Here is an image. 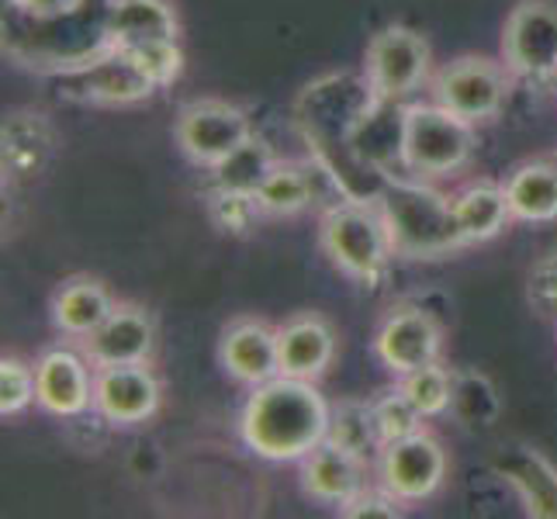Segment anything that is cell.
Returning <instances> with one entry per match:
<instances>
[{
	"label": "cell",
	"instance_id": "obj_22",
	"mask_svg": "<svg viewBox=\"0 0 557 519\" xmlns=\"http://www.w3.org/2000/svg\"><path fill=\"white\" fill-rule=\"evenodd\" d=\"M108 42L114 49L181 42V17L174 0H108Z\"/></svg>",
	"mask_w": 557,
	"mask_h": 519
},
{
	"label": "cell",
	"instance_id": "obj_32",
	"mask_svg": "<svg viewBox=\"0 0 557 519\" xmlns=\"http://www.w3.org/2000/svg\"><path fill=\"white\" fill-rule=\"evenodd\" d=\"M371 416H374V427H377V436H381V447L398 444V440L419 433L422 419H426L412 406L409 395L401 388H392V392L371 398Z\"/></svg>",
	"mask_w": 557,
	"mask_h": 519
},
{
	"label": "cell",
	"instance_id": "obj_11",
	"mask_svg": "<svg viewBox=\"0 0 557 519\" xmlns=\"http://www.w3.org/2000/svg\"><path fill=\"white\" fill-rule=\"evenodd\" d=\"M174 136L190 163L215 166L253 136V125H249L243 108L205 98V101H190L181 108Z\"/></svg>",
	"mask_w": 557,
	"mask_h": 519
},
{
	"label": "cell",
	"instance_id": "obj_7",
	"mask_svg": "<svg viewBox=\"0 0 557 519\" xmlns=\"http://www.w3.org/2000/svg\"><path fill=\"white\" fill-rule=\"evenodd\" d=\"M160 87L125 49H104L90 63L60 73V98L94 108H128L149 101Z\"/></svg>",
	"mask_w": 557,
	"mask_h": 519
},
{
	"label": "cell",
	"instance_id": "obj_5",
	"mask_svg": "<svg viewBox=\"0 0 557 519\" xmlns=\"http://www.w3.org/2000/svg\"><path fill=\"white\" fill-rule=\"evenodd\" d=\"M319 243L336 271L360 284H374L395 257L381 208L360 201H336L325 211L319 225Z\"/></svg>",
	"mask_w": 557,
	"mask_h": 519
},
{
	"label": "cell",
	"instance_id": "obj_15",
	"mask_svg": "<svg viewBox=\"0 0 557 519\" xmlns=\"http://www.w3.org/2000/svg\"><path fill=\"white\" fill-rule=\"evenodd\" d=\"M94 363L87 354L66 350V346H55L46 350L35 363V381H38V398L35 406L46 409L52 416L76 419L87 409H94Z\"/></svg>",
	"mask_w": 557,
	"mask_h": 519
},
{
	"label": "cell",
	"instance_id": "obj_18",
	"mask_svg": "<svg viewBox=\"0 0 557 519\" xmlns=\"http://www.w3.org/2000/svg\"><path fill=\"white\" fill-rule=\"evenodd\" d=\"M219 360L228 378L239 384H267L281 374V357H277V330H271L260 319H239L222 333L219 343Z\"/></svg>",
	"mask_w": 557,
	"mask_h": 519
},
{
	"label": "cell",
	"instance_id": "obj_28",
	"mask_svg": "<svg viewBox=\"0 0 557 519\" xmlns=\"http://www.w3.org/2000/svg\"><path fill=\"white\" fill-rule=\"evenodd\" d=\"M277 166V157L274 149L267 146V139L260 136H249L236 152H228L222 163H215L211 170V181L215 187H225V190H239V195H257L260 184L267 181V173Z\"/></svg>",
	"mask_w": 557,
	"mask_h": 519
},
{
	"label": "cell",
	"instance_id": "obj_37",
	"mask_svg": "<svg viewBox=\"0 0 557 519\" xmlns=\"http://www.w3.org/2000/svg\"><path fill=\"white\" fill-rule=\"evenodd\" d=\"M527 298L541 316H557V257L541 260L530 271Z\"/></svg>",
	"mask_w": 557,
	"mask_h": 519
},
{
	"label": "cell",
	"instance_id": "obj_27",
	"mask_svg": "<svg viewBox=\"0 0 557 519\" xmlns=\"http://www.w3.org/2000/svg\"><path fill=\"white\" fill-rule=\"evenodd\" d=\"M52 149V132L42 114H11L4 122V173L38 177Z\"/></svg>",
	"mask_w": 557,
	"mask_h": 519
},
{
	"label": "cell",
	"instance_id": "obj_23",
	"mask_svg": "<svg viewBox=\"0 0 557 519\" xmlns=\"http://www.w3.org/2000/svg\"><path fill=\"white\" fill-rule=\"evenodd\" d=\"M111 292L94 277H70L52 295V322L66 336H90L114 309Z\"/></svg>",
	"mask_w": 557,
	"mask_h": 519
},
{
	"label": "cell",
	"instance_id": "obj_38",
	"mask_svg": "<svg viewBox=\"0 0 557 519\" xmlns=\"http://www.w3.org/2000/svg\"><path fill=\"white\" fill-rule=\"evenodd\" d=\"M81 8H87V0H17V11L32 17H63Z\"/></svg>",
	"mask_w": 557,
	"mask_h": 519
},
{
	"label": "cell",
	"instance_id": "obj_26",
	"mask_svg": "<svg viewBox=\"0 0 557 519\" xmlns=\"http://www.w3.org/2000/svg\"><path fill=\"white\" fill-rule=\"evenodd\" d=\"M506 198L512 208V219L554 222L557 219V163L550 157L520 163L506 181Z\"/></svg>",
	"mask_w": 557,
	"mask_h": 519
},
{
	"label": "cell",
	"instance_id": "obj_13",
	"mask_svg": "<svg viewBox=\"0 0 557 519\" xmlns=\"http://www.w3.org/2000/svg\"><path fill=\"white\" fill-rule=\"evenodd\" d=\"M440 350H444V330L426 309H416V305L392 309L374 336L377 360L398 378L430 368L440 360Z\"/></svg>",
	"mask_w": 557,
	"mask_h": 519
},
{
	"label": "cell",
	"instance_id": "obj_14",
	"mask_svg": "<svg viewBox=\"0 0 557 519\" xmlns=\"http://www.w3.org/2000/svg\"><path fill=\"white\" fill-rule=\"evenodd\" d=\"M94 409L114 427H139L160 409V381L146 363H119L94 374Z\"/></svg>",
	"mask_w": 557,
	"mask_h": 519
},
{
	"label": "cell",
	"instance_id": "obj_4",
	"mask_svg": "<svg viewBox=\"0 0 557 519\" xmlns=\"http://www.w3.org/2000/svg\"><path fill=\"white\" fill-rule=\"evenodd\" d=\"M377 208L388 225L395 257L440 260L465 246L454 215V198L422 184V177H392Z\"/></svg>",
	"mask_w": 557,
	"mask_h": 519
},
{
	"label": "cell",
	"instance_id": "obj_34",
	"mask_svg": "<svg viewBox=\"0 0 557 519\" xmlns=\"http://www.w3.org/2000/svg\"><path fill=\"white\" fill-rule=\"evenodd\" d=\"M35 398H38L35 368H28V363L17 357L0 360V416L4 419L22 416Z\"/></svg>",
	"mask_w": 557,
	"mask_h": 519
},
{
	"label": "cell",
	"instance_id": "obj_19",
	"mask_svg": "<svg viewBox=\"0 0 557 519\" xmlns=\"http://www.w3.org/2000/svg\"><path fill=\"white\" fill-rule=\"evenodd\" d=\"M492 471L520 495L527 516L533 519H557V468L533 447H506L492 460Z\"/></svg>",
	"mask_w": 557,
	"mask_h": 519
},
{
	"label": "cell",
	"instance_id": "obj_24",
	"mask_svg": "<svg viewBox=\"0 0 557 519\" xmlns=\"http://www.w3.org/2000/svg\"><path fill=\"white\" fill-rule=\"evenodd\" d=\"M319 177H322V166L315 160H309V163L277 160V166L267 173V181L257 190L260 211L263 215H274V219L298 215V211H305L319 198V187H315Z\"/></svg>",
	"mask_w": 557,
	"mask_h": 519
},
{
	"label": "cell",
	"instance_id": "obj_8",
	"mask_svg": "<svg viewBox=\"0 0 557 519\" xmlns=\"http://www.w3.org/2000/svg\"><path fill=\"white\" fill-rule=\"evenodd\" d=\"M506 94H509L506 70L485 60V55H460V60L440 70L433 81L436 104L454 111L457 119H465L471 125L492 122L503 111Z\"/></svg>",
	"mask_w": 557,
	"mask_h": 519
},
{
	"label": "cell",
	"instance_id": "obj_39",
	"mask_svg": "<svg viewBox=\"0 0 557 519\" xmlns=\"http://www.w3.org/2000/svg\"><path fill=\"white\" fill-rule=\"evenodd\" d=\"M550 160H554V163H557V157H550Z\"/></svg>",
	"mask_w": 557,
	"mask_h": 519
},
{
	"label": "cell",
	"instance_id": "obj_9",
	"mask_svg": "<svg viewBox=\"0 0 557 519\" xmlns=\"http://www.w3.org/2000/svg\"><path fill=\"white\" fill-rule=\"evenodd\" d=\"M503 55L523 81H557V4L520 0L503 28Z\"/></svg>",
	"mask_w": 557,
	"mask_h": 519
},
{
	"label": "cell",
	"instance_id": "obj_17",
	"mask_svg": "<svg viewBox=\"0 0 557 519\" xmlns=\"http://www.w3.org/2000/svg\"><path fill=\"white\" fill-rule=\"evenodd\" d=\"M406 101L377 98V104L363 114L354 128L350 149L360 163L381 170L384 177H412L406 166Z\"/></svg>",
	"mask_w": 557,
	"mask_h": 519
},
{
	"label": "cell",
	"instance_id": "obj_20",
	"mask_svg": "<svg viewBox=\"0 0 557 519\" xmlns=\"http://www.w3.org/2000/svg\"><path fill=\"white\" fill-rule=\"evenodd\" d=\"M277 357L284 378L319 381L336 357V333L322 316H295L277 330Z\"/></svg>",
	"mask_w": 557,
	"mask_h": 519
},
{
	"label": "cell",
	"instance_id": "obj_1",
	"mask_svg": "<svg viewBox=\"0 0 557 519\" xmlns=\"http://www.w3.org/2000/svg\"><path fill=\"white\" fill-rule=\"evenodd\" d=\"M381 94L368 81V73H325L298 94L295 125L301 132L309 157L336 181L347 201L377 205L392 177L360 163L350 149L354 128L377 104Z\"/></svg>",
	"mask_w": 557,
	"mask_h": 519
},
{
	"label": "cell",
	"instance_id": "obj_12",
	"mask_svg": "<svg viewBox=\"0 0 557 519\" xmlns=\"http://www.w3.org/2000/svg\"><path fill=\"white\" fill-rule=\"evenodd\" d=\"M447 478V450L436 436L419 430L381 450V485L401 503H426Z\"/></svg>",
	"mask_w": 557,
	"mask_h": 519
},
{
	"label": "cell",
	"instance_id": "obj_30",
	"mask_svg": "<svg viewBox=\"0 0 557 519\" xmlns=\"http://www.w3.org/2000/svg\"><path fill=\"white\" fill-rule=\"evenodd\" d=\"M333 447L347 450L360 460H371L374 454H381V436H377V427H374V416H371V401H339L333 406V416H330V433H325Z\"/></svg>",
	"mask_w": 557,
	"mask_h": 519
},
{
	"label": "cell",
	"instance_id": "obj_35",
	"mask_svg": "<svg viewBox=\"0 0 557 519\" xmlns=\"http://www.w3.org/2000/svg\"><path fill=\"white\" fill-rule=\"evenodd\" d=\"M125 52L143 66V73L160 90L174 84L181 76V70H184V52H181L177 42H146V46H136V49H125Z\"/></svg>",
	"mask_w": 557,
	"mask_h": 519
},
{
	"label": "cell",
	"instance_id": "obj_36",
	"mask_svg": "<svg viewBox=\"0 0 557 519\" xmlns=\"http://www.w3.org/2000/svg\"><path fill=\"white\" fill-rule=\"evenodd\" d=\"M343 516L350 519H398L401 516V498L392 495L388 489H363L357 498L343 506Z\"/></svg>",
	"mask_w": 557,
	"mask_h": 519
},
{
	"label": "cell",
	"instance_id": "obj_29",
	"mask_svg": "<svg viewBox=\"0 0 557 519\" xmlns=\"http://www.w3.org/2000/svg\"><path fill=\"white\" fill-rule=\"evenodd\" d=\"M450 412L457 416L460 427L468 430H488L503 416V398L482 371H454V398Z\"/></svg>",
	"mask_w": 557,
	"mask_h": 519
},
{
	"label": "cell",
	"instance_id": "obj_21",
	"mask_svg": "<svg viewBox=\"0 0 557 519\" xmlns=\"http://www.w3.org/2000/svg\"><path fill=\"white\" fill-rule=\"evenodd\" d=\"M363 474H368V460L333 447L330 440H322L309 457H301V489L322 506H347L368 489Z\"/></svg>",
	"mask_w": 557,
	"mask_h": 519
},
{
	"label": "cell",
	"instance_id": "obj_10",
	"mask_svg": "<svg viewBox=\"0 0 557 519\" xmlns=\"http://www.w3.org/2000/svg\"><path fill=\"white\" fill-rule=\"evenodd\" d=\"M363 73L388 101H406L430 73V42L406 25H388L371 35Z\"/></svg>",
	"mask_w": 557,
	"mask_h": 519
},
{
	"label": "cell",
	"instance_id": "obj_33",
	"mask_svg": "<svg viewBox=\"0 0 557 519\" xmlns=\"http://www.w3.org/2000/svg\"><path fill=\"white\" fill-rule=\"evenodd\" d=\"M208 215L222 233L243 236L257 225V219L263 215L257 195H239V190H225V187H211L208 195Z\"/></svg>",
	"mask_w": 557,
	"mask_h": 519
},
{
	"label": "cell",
	"instance_id": "obj_16",
	"mask_svg": "<svg viewBox=\"0 0 557 519\" xmlns=\"http://www.w3.org/2000/svg\"><path fill=\"white\" fill-rule=\"evenodd\" d=\"M157 343V325H152L149 312L139 305L119 301L111 316L84 336V354L98 368H119V363H146Z\"/></svg>",
	"mask_w": 557,
	"mask_h": 519
},
{
	"label": "cell",
	"instance_id": "obj_31",
	"mask_svg": "<svg viewBox=\"0 0 557 519\" xmlns=\"http://www.w3.org/2000/svg\"><path fill=\"white\" fill-rule=\"evenodd\" d=\"M401 392L409 395L412 406L426 416V419H436L450 412V398H454V371H447L444 363H430V368H419L412 374L401 378L398 384Z\"/></svg>",
	"mask_w": 557,
	"mask_h": 519
},
{
	"label": "cell",
	"instance_id": "obj_2",
	"mask_svg": "<svg viewBox=\"0 0 557 519\" xmlns=\"http://www.w3.org/2000/svg\"><path fill=\"white\" fill-rule=\"evenodd\" d=\"M333 406L315 381L284 378L257 384L243 409V440L263 460H301L330 433Z\"/></svg>",
	"mask_w": 557,
	"mask_h": 519
},
{
	"label": "cell",
	"instance_id": "obj_25",
	"mask_svg": "<svg viewBox=\"0 0 557 519\" xmlns=\"http://www.w3.org/2000/svg\"><path fill=\"white\" fill-rule=\"evenodd\" d=\"M454 215H457L460 236H465V246L495 239L512 219V208H509V198H506V184L478 181V184L465 187L454 198Z\"/></svg>",
	"mask_w": 557,
	"mask_h": 519
},
{
	"label": "cell",
	"instance_id": "obj_3",
	"mask_svg": "<svg viewBox=\"0 0 557 519\" xmlns=\"http://www.w3.org/2000/svg\"><path fill=\"white\" fill-rule=\"evenodd\" d=\"M104 49H111L108 11L94 22L87 17V8L63 17H32L17 8L4 11V52L25 66L60 76L90 63Z\"/></svg>",
	"mask_w": 557,
	"mask_h": 519
},
{
	"label": "cell",
	"instance_id": "obj_6",
	"mask_svg": "<svg viewBox=\"0 0 557 519\" xmlns=\"http://www.w3.org/2000/svg\"><path fill=\"white\" fill-rule=\"evenodd\" d=\"M474 157V125L440 104H409L406 166L412 177H450Z\"/></svg>",
	"mask_w": 557,
	"mask_h": 519
}]
</instances>
